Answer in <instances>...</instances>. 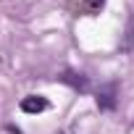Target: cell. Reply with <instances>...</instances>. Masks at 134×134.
Masks as SVG:
<instances>
[{
    "mask_svg": "<svg viewBox=\"0 0 134 134\" xmlns=\"http://www.w3.org/2000/svg\"><path fill=\"white\" fill-rule=\"evenodd\" d=\"M95 100H97V108H100V110H113L116 103H118V84H116V82H105V84H100Z\"/></svg>",
    "mask_w": 134,
    "mask_h": 134,
    "instance_id": "cell-1",
    "label": "cell"
},
{
    "mask_svg": "<svg viewBox=\"0 0 134 134\" xmlns=\"http://www.w3.org/2000/svg\"><path fill=\"white\" fill-rule=\"evenodd\" d=\"M47 105H50V103H47L42 95H29V97L21 100L19 108H21L24 113H42V110H47Z\"/></svg>",
    "mask_w": 134,
    "mask_h": 134,
    "instance_id": "cell-2",
    "label": "cell"
},
{
    "mask_svg": "<svg viewBox=\"0 0 134 134\" xmlns=\"http://www.w3.org/2000/svg\"><path fill=\"white\" fill-rule=\"evenodd\" d=\"M60 82H63V84H69V87H74L76 92H87V90H90V79L82 76V74H76V71H63Z\"/></svg>",
    "mask_w": 134,
    "mask_h": 134,
    "instance_id": "cell-3",
    "label": "cell"
},
{
    "mask_svg": "<svg viewBox=\"0 0 134 134\" xmlns=\"http://www.w3.org/2000/svg\"><path fill=\"white\" fill-rule=\"evenodd\" d=\"M103 3H105V0H87V11H90V13H95V11H100V8H103Z\"/></svg>",
    "mask_w": 134,
    "mask_h": 134,
    "instance_id": "cell-4",
    "label": "cell"
}]
</instances>
